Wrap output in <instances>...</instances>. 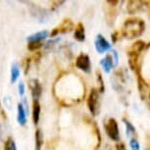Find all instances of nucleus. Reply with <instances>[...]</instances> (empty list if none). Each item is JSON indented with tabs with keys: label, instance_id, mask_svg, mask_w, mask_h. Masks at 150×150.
<instances>
[{
	"label": "nucleus",
	"instance_id": "obj_20",
	"mask_svg": "<svg viewBox=\"0 0 150 150\" xmlns=\"http://www.w3.org/2000/svg\"><path fill=\"white\" fill-rule=\"evenodd\" d=\"M125 123H126V126H127V131H128V134H135V129L134 128V126L129 123V122H128V121H126L125 120Z\"/></svg>",
	"mask_w": 150,
	"mask_h": 150
},
{
	"label": "nucleus",
	"instance_id": "obj_17",
	"mask_svg": "<svg viewBox=\"0 0 150 150\" xmlns=\"http://www.w3.org/2000/svg\"><path fill=\"white\" fill-rule=\"evenodd\" d=\"M4 150H17V148H16V144H15V142H14V140H13L11 137H9L6 141H5Z\"/></svg>",
	"mask_w": 150,
	"mask_h": 150
},
{
	"label": "nucleus",
	"instance_id": "obj_18",
	"mask_svg": "<svg viewBox=\"0 0 150 150\" xmlns=\"http://www.w3.org/2000/svg\"><path fill=\"white\" fill-rule=\"evenodd\" d=\"M41 46H42L41 41H30L29 45H28V48H29L30 51H35V50L38 49Z\"/></svg>",
	"mask_w": 150,
	"mask_h": 150
},
{
	"label": "nucleus",
	"instance_id": "obj_11",
	"mask_svg": "<svg viewBox=\"0 0 150 150\" xmlns=\"http://www.w3.org/2000/svg\"><path fill=\"white\" fill-rule=\"evenodd\" d=\"M75 38L79 41H83L86 39V33H84L83 25L80 23L75 29Z\"/></svg>",
	"mask_w": 150,
	"mask_h": 150
},
{
	"label": "nucleus",
	"instance_id": "obj_24",
	"mask_svg": "<svg viewBox=\"0 0 150 150\" xmlns=\"http://www.w3.org/2000/svg\"><path fill=\"white\" fill-rule=\"evenodd\" d=\"M146 150H150V144H149V145H148V146H147V147H146Z\"/></svg>",
	"mask_w": 150,
	"mask_h": 150
},
{
	"label": "nucleus",
	"instance_id": "obj_6",
	"mask_svg": "<svg viewBox=\"0 0 150 150\" xmlns=\"http://www.w3.org/2000/svg\"><path fill=\"white\" fill-rule=\"evenodd\" d=\"M110 47H111V45H110L109 42L103 38V35H98L95 40L96 50H97L99 53H104L105 51H107V50H109Z\"/></svg>",
	"mask_w": 150,
	"mask_h": 150
},
{
	"label": "nucleus",
	"instance_id": "obj_22",
	"mask_svg": "<svg viewBox=\"0 0 150 150\" xmlns=\"http://www.w3.org/2000/svg\"><path fill=\"white\" fill-rule=\"evenodd\" d=\"M19 92H20V94L23 95L24 94V92H25V86H24V83H21L19 84Z\"/></svg>",
	"mask_w": 150,
	"mask_h": 150
},
{
	"label": "nucleus",
	"instance_id": "obj_13",
	"mask_svg": "<svg viewBox=\"0 0 150 150\" xmlns=\"http://www.w3.org/2000/svg\"><path fill=\"white\" fill-rule=\"evenodd\" d=\"M47 35H48L47 30H42V32L36 33L35 35H30L29 38H28V39H29V41H41L42 39L47 38Z\"/></svg>",
	"mask_w": 150,
	"mask_h": 150
},
{
	"label": "nucleus",
	"instance_id": "obj_9",
	"mask_svg": "<svg viewBox=\"0 0 150 150\" xmlns=\"http://www.w3.org/2000/svg\"><path fill=\"white\" fill-rule=\"evenodd\" d=\"M147 2L144 1H129L128 3V11L129 13L134 14L138 12L141 8L144 7V5H146Z\"/></svg>",
	"mask_w": 150,
	"mask_h": 150
},
{
	"label": "nucleus",
	"instance_id": "obj_14",
	"mask_svg": "<svg viewBox=\"0 0 150 150\" xmlns=\"http://www.w3.org/2000/svg\"><path fill=\"white\" fill-rule=\"evenodd\" d=\"M18 122L21 125L24 126L27 122V118H26V113H25L24 107L21 103L18 104Z\"/></svg>",
	"mask_w": 150,
	"mask_h": 150
},
{
	"label": "nucleus",
	"instance_id": "obj_8",
	"mask_svg": "<svg viewBox=\"0 0 150 150\" xmlns=\"http://www.w3.org/2000/svg\"><path fill=\"white\" fill-rule=\"evenodd\" d=\"M73 27H74V25H73V22L71 21V20H65V21L62 23V24L57 28V29H55V30L52 33V35H55L57 33L70 32V30L73 29Z\"/></svg>",
	"mask_w": 150,
	"mask_h": 150
},
{
	"label": "nucleus",
	"instance_id": "obj_4",
	"mask_svg": "<svg viewBox=\"0 0 150 150\" xmlns=\"http://www.w3.org/2000/svg\"><path fill=\"white\" fill-rule=\"evenodd\" d=\"M76 66H77L79 69L83 71L86 73H89L90 72V59L87 55L86 54H81L79 57L77 58V61H76Z\"/></svg>",
	"mask_w": 150,
	"mask_h": 150
},
{
	"label": "nucleus",
	"instance_id": "obj_15",
	"mask_svg": "<svg viewBox=\"0 0 150 150\" xmlns=\"http://www.w3.org/2000/svg\"><path fill=\"white\" fill-rule=\"evenodd\" d=\"M43 144V135L40 129H38L35 132V150H40Z\"/></svg>",
	"mask_w": 150,
	"mask_h": 150
},
{
	"label": "nucleus",
	"instance_id": "obj_5",
	"mask_svg": "<svg viewBox=\"0 0 150 150\" xmlns=\"http://www.w3.org/2000/svg\"><path fill=\"white\" fill-rule=\"evenodd\" d=\"M144 47H145V43H144L142 40L135 41L129 49V52H128L129 58H138L140 53L142 52V50L144 49Z\"/></svg>",
	"mask_w": 150,
	"mask_h": 150
},
{
	"label": "nucleus",
	"instance_id": "obj_7",
	"mask_svg": "<svg viewBox=\"0 0 150 150\" xmlns=\"http://www.w3.org/2000/svg\"><path fill=\"white\" fill-rule=\"evenodd\" d=\"M30 84V89H32L33 98H35V100H38V98L40 96L42 91L41 84L39 83V81L38 80H32Z\"/></svg>",
	"mask_w": 150,
	"mask_h": 150
},
{
	"label": "nucleus",
	"instance_id": "obj_23",
	"mask_svg": "<svg viewBox=\"0 0 150 150\" xmlns=\"http://www.w3.org/2000/svg\"><path fill=\"white\" fill-rule=\"evenodd\" d=\"M147 105H148L149 110H150V94L148 95V98H147Z\"/></svg>",
	"mask_w": 150,
	"mask_h": 150
},
{
	"label": "nucleus",
	"instance_id": "obj_3",
	"mask_svg": "<svg viewBox=\"0 0 150 150\" xmlns=\"http://www.w3.org/2000/svg\"><path fill=\"white\" fill-rule=\"evenodd\" d=\"M98 100H99V95H98V90L95 88H92L88 95V99H87V106L90 113L95 116L98 110Z\"/></svg>",
	"mask_w": 150,
	"mask_h": 150
},
{
	"label": "nucleus",
	"instance_id": "obj_2",
	"mask_svg": "<svg viewBox=\"0 0 150 150\" xmlns=\"http://www.w3.org/2000/svg\"><path fill=\"white\" fill-rule=\"evenodd\" d=\"M106 134H108V137L114 141L120 140V132H119V127L117 121L114 118H110L107 123L104 125Z\"/></svg>",
	"mask_w": 150,
	"mask_h": 150
},
{
	"label": "nucleus",
	"instance_id": "obj_1",
	"mask_svg": "<svg viewBox=\"0 0 150 150\" xmlns=\"http://www.w3.org/2000/svg\"><path fill=\"white\" fill-rule=\"evenodd\" d=\"M145 30V23L138 17H132L127 19L124 23L122 33L123 35L128 39L137 38L142 35Z\"/></svg>",
	"mask_w": 150,
	"mask_h": 150
},
{
	"label": "nucleus",
	"instance_id": "obj_10",
	"mask_svg": "<svg viewBox=\"0 0 150 150\" xmlns=\"http://www.w3.org/2000/svg\"><path fill=\"white\" fill-rule=\"evenodd\" d=\"M101 66L103 67L104 71H105L106 73H109L110 71H111V69L113 68V65H114V63H113V58L111 55H107L105 58L102 59L100 62Z\"/></svg>",
	"mask_w": 150,
	"mask_h": 150
},
{
	"label": "nucleus",
	"instance_id": "obj_12",
	"mask_svg": "<svg viewBox=\"0 0 150 150\" xmlns=\"http://www.w3.org/2000/svg\"><path fill=\"white\" fill-rule=\"evenodd\" d=\"M39 115H40V105H39L38 100H33V123L35 125L38 123L39 121Z\"/></svg>",
	"mask_w": 150,
	"mask_h": 150
},
{
	"label": "nucleus",
	"instance_id": "obj_16",
	"mask_svg": "<svg viewBox=\"0 0 150 150\" xmlns=\"http://www.w3.org/2000/svg\"><path fill=\"white\" fill-rule=\"evenodd\" d=\"M19 75H20V70L18 66H17V64H13L12 68H11V81L15 83L17 79L19 78Z\"/></svg>",
	"mask_w": 150,
	"mask_h": 150
},
{
	"label": "nucleus",
	"instance_id": "obj_21",
	"mask_svg": "<svg viewBox=\"0 0 150 150\" xmlns=\"http://www.w3.org/2000/svg\"><path fill=\"white\" fill-rule=\"evenodd\" d=\"M116 149L117 150H127V147L125 145L124 142H119V143H117V145H116Z\"/></svg>",
	"mask_w": 150,
	"mask_h": 150
},
{
	"label": "nucleus",
	"instance_id": "obj_19",
	"mask_svg": "<svg viewBox=\"0 0 150 150\" xmlns=\"http://www.w3.org/2000/svg\"><path fill=\"white\" fill-rule=\"evenodd\" d=\"M129 144H131L132 150H139V143L135 138H132L131 141H129Z\"/></svg>",
	"mask_w": 150,
	"mask_h": 150
}]
</instances>
